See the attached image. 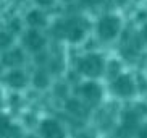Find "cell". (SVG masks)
I'll list each match as a JSON object with an SVG mask.
<instances>
[{
	"mask_svg": "<svg viewBox=\"0 0 147 138\" xmlns=\"http://www.w3.org/2000/svg\"><path fill=\"white\" fill-rule=\"evenodd\" d=\"M104 68V60L99 55H87L79 62V72L86 77H99Z\"/></svg>",
	"mask_w": 147,
	"mask_h": 138,
	"instance_id": "obj_1",
	"label": "cell"
},
{
	"mask_svg": "<svg viewBox=\"0 0 147 138\" xmlns=\"http://www.w3.org/2000/svg\"><path fill=\"white\" fill-rule=\"evenodd\" d=\"M118 29H120V20L115 16H107L99 23V34L105 41L115 38L118 34Z\"/></svg>",
	"mask_w": 147,
	"mask_h": 138,
	"instance_id": "obj_2",
	"label": "cell"
},
{
	"mask_svg": "<svg viewBox=\"0 0 147 138\" xmlns=\"http://www.w3.org/2000/svg\"><path fill=\"white\" fill-rule=\"evenodd\" d=\"M61 26H63V28H61V33H58V34L66 36V38H68L69 41H73V42L81 41L82 36H84V28L79 26V23L74 21V20H71V21H65Z\"/></svg>",
	"mask_w": 147,
	"mask_h": 138,
	"instance_id": "obj_3",
	"label": "cell"
},
{
	"mask_svg": "<svg viewBox=\"0 0 147 138\" xmlns=\"http://www.w3.org/2000/svg\"><path fill=\"white\" fill-rule=\"evenodd\" d=\"M113 89L120 96H129V94H133V91H134V85L128 75H123V77L117 78L113 81Z\"/></svg>",
	"mask_w": 147,
	"mask_h": 138,
	"instance_id": "obj_4",
	"label": "cell"
},
{
	"mask_svg": "<svg viewBox=\"0 0 147 138\" xmlns=\"http://www.w3.org/2000/svg\"><path fill=\"white\" fill-rule=\"evenodd\" d=\"M24 44H26V47L29 49V51H40V49L44 47V44H45V41H44V38L37 33V31H29L26 36H24Z\"/></svg>",
	"mask_w": 147,
	"mask_h": 138,
	"instance_id": "obj_5",
	"label": "cell"
},
{
	"mask_svg": "<svg viewBox=\"0 0 147 138\" xmlns=\"http://www.w3.org/2000/svg\"><path fill=\"white\" fill-rule=\"evenodd\" d=\"M40 132H42L44 137H50V138H61V137H63V130H61V127L58 125L55 120H45V122H42Z\"/></svg>",
	"mask_w": 147,
	"mask_h": 138,
	"instance_id": "obj_6",
	"label": "cell"
},
{
	"mask_svg": "<svg viewBox=\"0 0 147 138\" xmlns=\"http://www.w3.org/2000/svg\"><path fill=\"white\" fill-rule=\"evenodd\" d=\"M82 94L89 102H97L100 99V96H102V89L95 83H86L82 86Z\"/></svg>",
	"mask_w": 147,
	"mask_h": 138,
	"instance_id": "obj_7",
	"label": "cell"
},
{
	"mask_svg": "<svg viewBox=\"0 0 147 138\" xmlns=\"http://www.w3.org/2000/svg\"><path fill=\"white\" fill-rule=\"evenodd\" d=\"M7 81H8L10 86H13V88H23L26 85V77H24L23 72L15 70V72H11V73L7 77Z\"/></svg>",
	"mask_w": 147,
	"mask_h": 138,
	"instance_id": "obj_8",
	"label": "cell"
},
{
	"mask_svg": "<svg viewBox=\"0 0 147 138\" xmlns=\"http://www.w3.org/2000/svg\"><path fill=\"white\" fill-rule=\"evenodd\" d=\"M23 54L21 51H18V49H15V51L11 52H7L3 55V64L5 65H10V67H15V65H20L23 62Z\"/></svg>",
	"mask_w": 147,
	"mask_h": 138,
	"instance_id": "obj_9",
	"label": "cell"
},
{
	"mask_svg": "<svg viewBox=\"0 0 147 138\" xmlns=\"http://www.w3.org/2000/svg\"><path fill=\"white\" fill-rule=\"evenodd\" d=\"M28 23L31 26H44L45 25V16H44V13L37 12V10H32L28 15Z\"/></svg>",
	"mask_w": 147,
	"mask_h": 138,
	"instance_id": "obj_10",
	"label": "cell"
},
{
	"mask_svg": "<svg viewBox=\"0 0 147 138\" xmlns=\"http://www.w3.org/2000/svg\"><path fill=\"white\" fill-rule=\"evenodd\" d=\"M34 85L37 88H45L49 85V78L47 75L44 73V72H37V73L34 75Z\"/></svg>",
	"mask_w": 147,
	"mask_h": 138,
	"instance_id": "obj_11",
	"label": "cell"
},
{
	"mask_svg": "<svg viewBox=\"0 0 147 138\" xmlns=\"http://www.w3.org/2000/svg\"><path fill=\"white\" fill-rule=\"evenodd\" d=\"M11 130V127H10V122L7 117H0V135H7Z\"/></svg>",
	"mask_w": 147,
	"mask_h": 138,
	"instance_id": "obj_12",
	"label": "cell"
},
{
	"mask_svg": "<svg viewBox=\"0 0 147 138\" xmlns=\"http://www.w3.org/2000/svg\"><path fill=\"white\" fill-rule=\"evenodd\" d=\"M66 109H68V111H71V112H74V114H82L81 104H79L78 101H68V104H66Z\"/></svg>",
	"mask_w": 147,
	"mask_h": 138,
	"instance_id": "obj_13",
	"label": "cell"
},
{
	"mask_svg": "<svg viewBox=\"0 0 147 138\" xmlns=\"http://www.w3.org/2000/svg\"><path fill=\"white\" fill-rule=\"evenodd\" d=\"M10 44H11V36L7 33H0V49L8 47Z\"/></svg>",
	"mask_w": 147,
	"mask_h": 138,
	"instance_id": "obj_14",
	"label": "cell"
},
{
	"mask_svg": "<svg viewBox=\"0 0 147 138\" xmlns=\"http://www.w3.org/2000/svg\"><path fill=\"white\" fill-rule=\"evenodd\" d=\"M84 5H87V7H94V5H99L102 0H81Z\"/></svg>",
	"mask_w": 147,
	"mask_h": 138,
	"instance_id": "obj_15",
	"label": "cell"
},
{
	"mask_svg": "<svg viewBox=\"0 0 147 138\" xmlns=\"http://www.w3.org/2000/svg\"><path fill=\"white\" fill-rule=\"evenodd\" d=\"M118 67H120V65L117 64V62H112V64H110V73H117L118 72Z\"/></svg>",
	"mask_w": 147,
	"mask_h": 138,
	"instance_id": "obj_16",
	"label": "cell"
},
{
	"mask_svg": "<svg viewBox=\"0 0 147 138\" xmlns=\"http://www.w3.org/2000/svg\"><path fill=\"white\" fill-rule=\"evenodd\" d=\"M39 5H44V7H47V5H52L53 0H36Z\"/></svg>",
	"mask_w": 147,
	"mask_h": 138,
	"instance_id": "obj_17",
	"label": "cell"
},
{
	"mask_svg": "<svg viewBox=\"0 0 147 138\" xmlns=\"http://www.w3.org/2000/svg\"><path fill=\"white\" fill-rule=\"evenodd\" d=\"M11 26H13V31H18V29H20V25H18V21H13V23H11Z\"/></svg>",
	"mask_w": 147,
	"mask_h": 138,
	"instance_id": "obj_18",
	"label": "cell"
},
{
	"mask_svg": "<svg viewBox=\"0 0 147 138\" xmlns=\"http://www.w3.org/2000/svg\"><path fill=\"white\" fill-rule=\"evenodd\" d=\"M144 41L147 42V26H146V29H144Z\"/></svg>",
	"mask_w": 147,
	"mask_h": 138,
	"instance_id": "obj_19",
	"label": "cell"
},
{
	"mask_svg": "<svg viewBox=\"0 0 147 138\" xmlns=\"http://www.w3.org/2000/svg\"><path fill=\"white\" fill-rule=\"evenodd\" d=\"M118 2H120V3H123V2H125V0H118Z\"/></svg>",
	"mask_w": 147,
	"mask_h": 138,
	"instance_id": "obj_20",
	"label": "cell"
}]
</instances>
